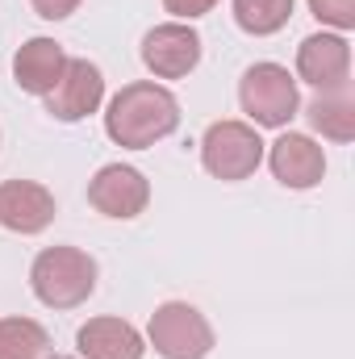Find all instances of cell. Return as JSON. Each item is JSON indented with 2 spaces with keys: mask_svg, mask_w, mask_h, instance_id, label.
<instances>
[{
  "mask_svg": "<svg viewBox=\"0 0 355 359\" xmlns=\"http://www.w3.org/2000/svg\"><path fill=\"white\" fill-rule=\"evenodd\" d=\"M67 67V55L55 38H29L17 55H13V80L17 88L29 92V96H46V92L59 84Z\"/></svg>",
  "mask_w": 355,
  "mask_h": 359,
  "instance_id": "4fadbf2b",
  "label": "cell"
},
{
  "mask_svg": "<svg viewBox=\"0 0 355 359\" xmlns=\"http://www.w3.org/2000/svg\"><path fill=\"white\" fill-rule=\"evenodd\" d=\"M180 100L155 80H134L117 92L105 109V134L126 151H147L176 134Z\"/></svg>",
  "mask_w": 355,
  "mask_h": 359,
  "instance_id": "6da1fadb",
  "label": "cell"
},
{
  "mask_svg": "<svg viewBox=\"0 0 355 359\" xmlns=\"http://www.w3.org/2000/svg\"><path fill=\"white\" fill-rule=\"evenodd\" d=\"M309 13L339 34L355 29V0H309Z\"/></svg>",
  "mask_w": 355,
  "mask_h": 359,
  "instance_id": "e0dca14e",
  "label": "cell"
},
{
  "mask_svg": "<svg viewBox=\"0 0 355 359\" xmlns=\"http://www.w3.org/2000/svg\"><path fill=\"white\" fill-rule=\"evenodd\" d=\"M51 334L34 318H0V359H46Z\"/></svg>",
  "mask_w": 355,
  "mask_h": 359,
  "instance_id": "9a60e30c",
  "label": "cell"
},
{
  "mask_svg": "<svg viewBox=\"0 0 355 359\" xmlns=\"http://www.w3.org/2000/svg\"><path fill=\"white\" fill-rule=\"evenodd\" d=\"M142 63L155 80H184L201 63V34L188 21H163L142 38Z\"/></svg>",
  "mask_w": 355,
  "mask_h": 359,
  "instance_id": "52a82bcc",
  "label": "cell"
},
{
  "mask_svg": "<svg viewBox=\"0 0 355 359\" xmlns=\"http://www.w3.org/2000/svg\"><path fill=\"white\" fill-rule=\"evenodd\" d=\"M46 359H72V355H46Z\"/></svg>",
  "mask_w": 355,
  "mask_h": 359,
  "instance_id": "ffe728a7",
  "label": "cell"
},
{
  "mask_svg": "<svg viewBox=\"0 0 355 359\" xmlns=\"http://www.w3.org/2000/svg\"><path fill=\"white\" fill-rule=\"evenodd\" d=\"M147 343L163 359H205L213 351V326L196 305L163 301L147 322Z\"/></svg>",
  "mask_w": 355,
  "mask_h": 359,
  "instance_id": "5b68a950",
  "label": "cell"
},
{
  "mask_svg": "<svg viewBox=\"0 0 355 359\" xmlns=\"http://www.w3.org/2000/svg\"><path fill=\"white\" fill-rule=\"evenodd\" d=\"M88 205L96 213L113 217V222H130L138 213H147L151 205V184L138 168L130 163H105L88 180Z\"/></svg>",
  "mask_w": 355,
  "mask_h": 359,
  "instance_id": "8992f818",
  "label": "cell"
},
{
  "mask_svg": "<svg viewBox=\"0 0 355 359\" xmlns=\"http://www.w3.org/2000/svg\"><path fill=\"white\" fill-rule=\"evenodd\" d=\"M297 76L318 92H343L351 84V46L343 34H309L297 46Z\"/></svg>",
  "mask_w": 355,
  "mask_h": 359,
  "instance_id": "9c48e42d",
  "label": "cell"
},
{
  "mask_svg": "<svg viewBox=\"0 0 355 359\" xmlns=\"http://www.w3.org/2000/svg\"><path fill=\"white\" fill-rule=\"evenodd\" d=\"M239 104L251 117V126L280 130V126H288L297 117L301 92H297V80L288 76V67H280V63H251L243 72V80H239Z\"/></svg>",
  "mask_w": 355,
  "mask_h": 359,
  "instance_id": "3957f363",
  "label": "cell"
},
{
  "mask_svg": "<svg viewBox=\"0 0 355 359\" xmlns=\"http://www.w3.org/2000/svg\"><path fill=\"white\" fill-rule=\"evenodd\" d=\"M305 117H309V126H314L322 138H330V142H351L355 138V100H351L347 88L314 96L309 109H305Z\"/></svg>",
  "mask_w": 355,
  "mask_h": 359,
  "instance_id": "5bb4252c",
  "label": "cell"
},
{
  "mask_svg": "<svg viewBox=\"0 0 355 359\" xmlns=\"http://www.w3.org/2000/svg\"><path fill=\"white\" fill-rule=\"evenodd\" d=\"M55 222V196L38 180H4L0 184V226L13 234H42Z\"/></svg>",
  "mask_w": 355,
  "mask_h": 359,
  "instance_id": "8fae6325",
  "label": "cell"
},
{
  "mask_svg": "<svg viewBox=\"0 0 355 359\" xmlns=\"http://www.w3.org/2000/svg\"><path fill=\"white\" fill-rule=\"evenodd\" d=\"M293 4L297 0H234V21H239L243 34L267 38V34H280L293 21Z\"/></svg>",
  "mask_w": 355,
  "mask_h": 359,
  "instance_id": "2e32d148",
  "label": "cell"
},
{
  "mask_svg": "<svg viewBox=\"0 0 355 359\" xmlns=\"http://www.w3.org/2000/svg\"><path fill=\"white\" fill-rule=\"evenodd\" d=\"M76 347L84 359H142L147 339L126 318H88L76 334Z\"/></svg>",
  "mask_w": 355,
  "mask_h": 359,
  "instance_id": "7c38bea8",
  "label": "cell"
},
{
  "mask_svg": "<svg viewBox=\"0 0 355 359\" xmlns=\"http://www.w3.org/2000/svg\"><path fill=\"white\" fill-rule=\"evenodd\" d=\"M222 0H163V8L176 17V21H196V17H205V13H213Z\"/></svg>",
  "mask_w": 355,
  "mask_h": 359,
  "instance_id": "ac0fdd59",
  "label": "cell"
},
{
  "mask_svg": "<svg viewBox=\"0 0 355 359\" xmlns=\"http://www.w3.org/2000/svg\"><path fill=\"white\" fill-rule=\"evenodd\" d=\"M29 288L46 309H76L96 292V259L80 247H46L29 268Z\"/></svg>",
  "mask_w": 355,
  "mask_h": 359,
  "instance_id": "7a4b0ae2",
  "label": "cell"
},
{
  "mask_svg": "<svg viewBox=\"0 0 355 359\" xmlns=\"http://www.w3.org/2000/svg\"><path fill=\"white\" fill-rule=\"evenodd\" d=\"M267 163H272V176L280 180L284 188H293V192L318 188L322 176H326V151L309 134H293V130L272 142Z\"/></svg>",
  "mask_w": 355,
  "mask_h": 359,
  "instance_id": "30bf717a",
  "label": "cell"
},
{
  "mask_svg": "<svg viewBox=\"0 0 355 359\" xmlns=\"http://www.w3.org/2000/svg\"><path fill=\"white\" fill-rule=\"evenodd\" d=\"M34 4V13L42 17V21H63V17H72L84 0H29Z\"/></svg>",
  "mask_w": 355,
  "mask_h": 359,
  "instance_id": "d6986e66",
  "label": "cell"
},
{
  "mask_svg": "<svg viewBox=\"0 0 355 359\" xmlns=\"http://www.w3.org/2000/svg\"><path fill=\"white\" fill-rule=\"evenodd\" d=\"M201 163L213 180L226 184L251 180L264 163V138L251 121H213L201 138Z\"/></svg>",
  "mask_w": 355,
  "mask_h": 359,
  "instance_id": "277c9868",
  "label": "cell"
},
{
  "mask_svg": "<svg viewBox=\"0 0 355 359\" xmlns=\"http://www.w3.org/2000/svg\"><path fill=\"white\" fill-rule=\"evenodd\" d=\"M46 100V113L55 117V121H84L88 113L100 109V100H105V76H100V67L88 63V59H67V67H63V76H59V84L42 96Z\"/></svg>",
  "mask_w": 355,
  "mask_h": 359,
  "instance_id": "ba28073f",
  "label": "cell"
}]
</instances>
